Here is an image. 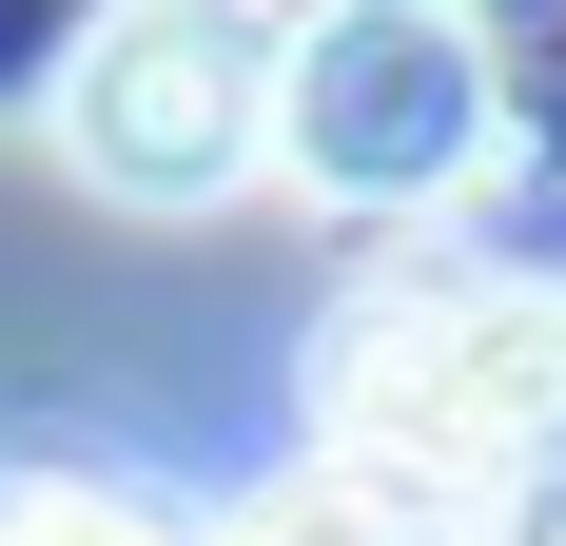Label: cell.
<instances>
[{
  "label": "cell",
  "mask_w": 566,
  "mask_h": 546,
  "mask_svg": "<svg viewBox=\"0 0 566 546\" xmlns=\"http://www.w3.org/2000/svg\"><path fill=\"white\" fill-rule=\"evenodd\" d=\"M489 40L450 0H313L274 59V176L333 216H450L489 176Z\"/></svg>",
  "instance_id": "3957f363"
},
{
  "label": "cell",
  "mask_w": 566,
  "mask_h": 546,
  "mask_svg": "<svg viewBox=\"0 0 566 546\" xmlns=\"http://www.w3.org/2000/svg\"><path fill=\"white\" fill-rule=\"evenodd\" d=\"M333 430L352 469L469 507V489H527L566 449V293L527 273H410L333 332Z\"/></svg>",
  "instance_id": "6da1fadb"
},
{
  "label": "cell",
  "mask_w": 566,
  "mask_h": 546,
  "mask_svg": "<svg viewBox=\"0 0 566 546\" xmlns=\"http://www.w3.org/2000/svg\"><path fill=\"white\" fill-rule=\"evenodd\" d=\"M274 59L293 20L274 0H98L78 59H59V176L117 196V216H216L274 176Z\"/></svg>",
  "instance_id": "7a4b0ae2"
},
{
  "label": "cell",
  "mask_w": 566,
  "mask_h": 546,
  "mask_svg": "<svg viewBox=\"0 0 566 546\" xmlns=\"http://www.w3.org/2000/svg\"><path fill=\"white\" fill-rule=\"evenodd\" d=\"M0 546H196L157 489H78V469H20L0 489Z\"/></svg>",
  "instance_id": "277c9868"
}]
</instances>
